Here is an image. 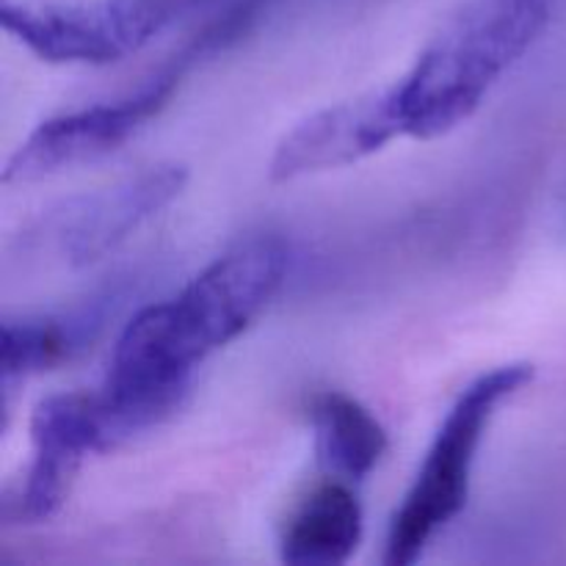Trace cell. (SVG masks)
I'll return each mask as SVG.
<instances>
[{
	"mask_svg": "<svg viewBox=\"0 0 566 566\" xmlns=\"http://www.w3.org/2000/svg\"><path fill=\"white\" fill-rule=\"evenodd\" d=\"M403 130L398 86L379 88L357 99L329 105L298 122L280 144L269 164L274 182H291L318 171L343 169L385 149Z\"/></svg>",
	"mask_w": 566,
	"mask_h": 566,
	"instance_id": "6",
	"label": "cell"
},
{
	"mask_svg": "<svg viewBox=\"0 0 566 566\" xmlns=\"http://www.w3.org/2000/svg\"><path fill=\"white\" fill-rule=\"evenodd\" d=\"M186 182V166L160 164L103 191L75 199L53 216L55 252L75 269L97 263L122 247L144 221L175 202Z\"/></svg>",
	"mask_w": 566,
	"mask_h": 566,
	"instance_id": "7",
	"label": "cell"
},
{
	"mask_svg": "<svg viewBox=\"0 0 566 566\" xmlns=\"http://www.w3.org/2000/svg\"><path fill=\"white\" fill-rule=\"evenodd\" d=\"M31 442V468L20 490L3 501V523L39 525L55 517L83 459L111 451L97 392H61L39 401Z\"/></svg>",
	"mask_w": 566,
	"mask_h": 566,
	"instance_id": "5",
	"label": "cell"
},
{
	"mask_svg": "<svg viewBox=\"0 0 566 566\" xmlns=\"http://www.w3.org/2000/svg\"><path fill=\"white\" fill-rule=\"evenodd\" d=\"M75 348V329L59 321H9L3 324L0 337V374L3 387L28 376L44 374L64 359H70Z\"/></svg>",
	"mask_w": 566,
	"mask_h": 566,
	"instance_id": "12",
	"label": "cell"
},
{
	"mask_svg": "<svg viewBox=\"0 0 566 566\" xmlns=\"http://www.w3.org/2000/svg\"><path fill=\"white\" fill-rule=\"evenodd\" d=\"M285 274L287 249L276 238H252L216 258L177 296L144 307L122 329L103 392L138 431L169 420L193 368L260 318Z\"/></svg>",
	"mask_w": 566,
	"mask_h": 566,
	"instance_id": "1",
	"label": "cell"
},
{
	"mask_svg": "<svg viewBox=\"0 0 566 566\" xmlns=\"http://www.w3.org/2000/svg\"><path fill=\"white\" fill-rule=\"evenodd\" d=\"M175 88L177 72H164L114 103L88 105L42 122L9 158L3 182L42 180L116 153L166 108Z\"/></svg>",
	"mask_w": 566,
	"mask_h": 566,
	"instance_id": "4",
	"label": "cell"
},
{
	"mask_svg": "<svg viewBox=\"0 0 566 566\" xmlns=\"http://www.w3.org/2000/svg\"><path fill=\"white\" fill-rule=\"evenodd\" d=\"M202 3L208 0H99L92 11L122 61Z\"/></svg>",
	"mask_w": 566,
	"mask_h": 566,
	"instance_id": "11",
	"label": "cell"
},
{
	"mask_svg": "<svg viewBox=\"0 0 566 566\" xmlns=\"http://www.w3.org/2000/svg\"><path fill=\"white\" fill-rule=\"evenodd\" d=\"M553 6L556 0H464L396 81L407 136L429 142L468 122L534 48Z\"/></svg>",
	"mask_w": 566,
	"mask_h": 566,
	"instance_id": "2",
	"label": "cell"
},
{
	"mask_svg": "<svg viewBox=\"0 0 566 566\" xmlns=\"http://www.w3.org/2000/svg\"><path fill=\"white\" fill-rule=\"evenodd\" d=\"M0 22L33 55L50 64H114L116 53L92 6H28L3 0Z\"/></svg>",
	"mask_w": 566,
	"mask_h": 566,
	"instance_id": "9",
	"label": "cell"
},
{
	"mask_svg": "<svg viewBox=\"0 0 566 566\" xmlns=\"http://www.w3.org/2000/svg\"><path fill=\"white\" fill-rule=\"evenodd\" d=\"M534 379V365L512 363L470 381L442 420L423 468L387 534L385 564L409 566L423 556L429 542L457 517L470 495L475 453L492 415L506 398Z\"/></svg>",
	"mask_w": 566,
	"mask_h": 566,
	"instance_id": "3",
	"label": "cell"
},
{
	"mask_svg": "<svg viewBox=\"0 0 566 566\" xmlns=\"http://www.w3.org/2000/svg\"><path fill=\"white\" fill-rule=\"evenodd\" d=\"M363 539V506L346 481L315 486L282 534V562L291 566H337L354 556Z\"/></svg>",
	"mask_w": 566,
	"mask_h": 566,
	"instance_id": "8",
	"label": "cell"
},
{
	"mask_svg": "<svg viewBox=\"0 0 566 566\" xmlns=\"http://www.w3.org/2000/svg\"><path fill=\"white\" fill-rule=\"evenodd\" d=\"M315 453L332 479L363 481L387 453V431L357 398L324 390L310 403Z\"/></svg>",
	"mask_w": 566,
	"mask_h": 566,
	"instance_id": "10",
	"label": "cell"
}]
</instances>
